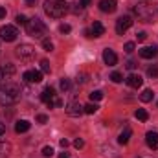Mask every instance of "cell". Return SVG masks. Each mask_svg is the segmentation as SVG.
<instances>
[{
    "label": "cell",
    "mask_w": 158,
    "mask_h": 158,
    "mask_svg": "<svg viewBox=\"0 0 158 158\" xmlns=\"http://www.w3.org/2000/svg\"><path fill=\"white\" fill-rule=\"evenodd\" d=\"M42 48H44L46 52H52V50H53V42L50 39H42Z\"/></svg>",
    "instance_id": "4316f807"
},
{
    "label": "cell",
    "mask_w": 158,
    "mask_h": 158,
    "mask_svg": "<svg viewBox=\"0 0 158 158\" xmlns=\"http://www.w3.org/2000/svg\"><path fill=\"white\" fill-rule=\"evenodd\" d=\"M85 35H86V37H88V39H92V37H94V35H92V31H90V30H86V31H85Z\"/></svg>",
    "instance_id": "7bdbcfd3"
},
{
    "label": "cell",
    "mask_w": 158,
    "mask_h": 158,
    "mask_svg": "<svg viewBox=\"0 0 158 158\" xmlns=\"http://www.w3.org/2000/svg\"><path fill=\"white\" fill-rule=\"evenodd\" d=\"M26 31H28V35H30V37L42 39V37L46 35V31H48V26H46L40 19L33 17V19H30V20H28V24H26Z\"/></svg>",
    "instance_id": "3957f363"
},
{
    "label": "cell",
    "mask_w": 158,
    "mask_h": 158,
    "mask_svg": "<svg viewBox=\"0 0 158 158\" xmlns=\"http://www.w3.org/2000/svg\"><path fill=\"white\" fill-rule=\"evenodd\" d=\"M59 85H61V90H63V92L70 90V86H72V83H70V79H68V77H63V79H61V83H59Z\"/></svg>",
    "instance_id": "cb8c5ba5"
},
{
    "label": "cell",
    "mask_w": 158,
    "mask_h": 158,
    "mask_svg": "<svg viewBox=\"0 0 158 158\" xmlns=\"http://www.w3.org/2000/svg\"><path fill=\"white\" fill-rule=\"evenodd\" d=\"M15 53L22 61H30V59L35 57V46H31V44H20V46L15 48Z\"/></svg>",
    "instance_id": "5b68a950"
},
{
    "label": "cell",
    "mask_w": 158,
    "mask_h": 158,
    "mask_svg": "<svg viewBox=\"0 0 158 158\" xmlns=\"http://www.w3.org/2000/svg\"><path fill=\"white\" fill-rule=\"evenodd\" d=\"M40 70H42L44 74H50V70H52V68H50V63H48L46 59H42V61H40Z\"/></svg>",
    "instance_id": "83f0119b"
},
{
    "label": "cell",
    "mask_w": 158,
    "mask_h": 158,
    "mask_svg": "<svg viewBox=\"0 0 158 158\" xmlns=\"http://www.w3.org/2000/svg\"><path fill=\"white\" fill-rule=\"evenodd\" d=\"M86 77H88L86 74H81V76H77V83H85V81H86Z\"/></svg>",
    "instance_id": "f35d334b"
},
{
    "label": "cell",
    "mask_w": 158,
    "mask_h": 158,
    "mask_svg": "<svg viewBox=\"0 0 158 158\" xmlns=\"http://www.w3.org/2000/svg\"><path fill=\"white\" fill-rule=\"evenodd\" d=\"M153 98H155V92H153V90H149V88H145V90L140 94V99H142L143 103H149V101H153Z\"/></svg>",
    "instance_id": "44dd1931"
},
{
    "label": "cell",
    "mask_w": 158,
    "mask_h": 158,
    "mask_svg": "<svg viewBox=\"0 0 158 158\" xmlns=\"http://www.w3.org/2000/svg\"><path fill=\"white\" fill-rule=\"evenodd\" d=\"M145 39H147V33H145V31H140V33H138V40L142 42V40H145Z\"/></svg>",
    "instance_id": "74e56055"
},
{
    "label": "cell",
    "mask_w": 158,
    "mask_h": 158,
    "mask_svg": "<svg viewBox=\"0 0 158 158\" xmlns=\"http://www.w3.org/2000/svg\"><path fill=\"white\" fill-rule=\"evenodd\" d=\"M131 134H132V131L127 127V129H125V131H123V132L118 136V143H121V145H127V143H129V140H131Z\"/></svg>",
    "instance_id": "d6986e66"
},
{
    "label": "cell",
    "mask_w": 158,
    "mask_h": 158,
    "mask_svg": "<svg viewBox=\"0 0 158 158\" xmlns=\"http://www.w3.org/2000/svg\"><path fill=\"white\" fill-rule=\"evenodd\" d=\"M98 109H99V107H98L96 103H88V105L85 107V112H86V114H96Z\"/></svg>",
    "instance_id": "d4e9b609"
},
{
    "label": "cell",
    "mask_w": 158,
    "mask_h": 158,
    "mask_svg": "<svg viewBox=\"0 0 158 158\" xmlns=\"http://www.w3.org/2000/svg\"><path fill=\"white\" fill-rule=\"evenodd\" d=\"M37 121H39V123H46V121H48V116H46V114H39V116H37Z\"/></svg>",
    "instance_id": "d590c367"
},
{
    "label": "cell",
    "mask_w": 158,
    "mask_h": 158,
    "mask_svg": "<svg viewBox=\"0 0 158 158\" xmlns=\"http://www.w3.org/2000/svg\"><path fill=\"white\" fill-rule=\"evenodd\" d=\"M44 11L52 19H63L68 13V4L64 0H46L44 2Z\"/></svg>",
    "instance_id": "7a4b0ae2"
},
{
    "label": "cell",
    "mask_w": 158,
    "mask_h": 158,
    "mask_svg": "<svg viewBox=\"0 0 158 158\" xmlns=\"http://www.w3.org/2000/svg\"><path fill=\"white\" fill-rule=\"evenodd\" d=\"M90 2L92 0H79V7H86V6H90Z\"/></svg>",
    "instance_id": "8d00e7d4"
},
{
    "label": "cell",
    "mask_w": 158,
    "mask_h": 158,
    "mask_svg": "<svg viewBox=\"0 0 158 158\" xmlns=\"http://www.w3.org/2000/svg\"><path fill=\"white\" fill-rule=\"evenodd\" d=\"M125 83H127L131 88H140V86L143 85V79H142V76H138V74H131L129 77L125 79Z\"/></svg>",
    "instance_id": "5bb4252c"
},
{
    "label": "cell",
    "mask_w": 158,
    "mask_h": 158,
    "mask_svg": "<svg viewBox=\"0 0 158 158\" xmlns=\"http://www.w3.org/2000/svg\"><path fill=\"white\" fill-rule=\"evenodd\" d=\"M134 116H136V118L140 119V121H147V119H149V112H147L145 109H138Z\"/></svg>",
    "instance_id": "7402d4cb"
},
{
    "label": "cell",
    "mask_w": 158,
    "mask_h": 158,
    "mask_svg": "<svg viewBox=\"0 0 158 158\" xmlns=\"http://www.w3.org/2000/svg\"><path fill=\"white\" fill-rule=\"evenodd\" d=\"M134 13H136L143 22H153L155 17H156V9H155V6H149V4H145V2L138 4V6L134 7Z\"/></svg>",
    "instance_id": "277c9868"
},
{
    "label": "cell",
    "mask_w": 158,
    "mask_h": 158,
    "mask_svg": "<svg viewBox=\"0 0 158 158\" xmlns=\"http://www.w3.org/2000/svg\"><path fill=\"white\" fill-rule=\"evenodd\" d=\"M35 2H37V0H26V4H28V6H33Z\"/></svg>",
    "instance_id": "f6af8a7d"
},
{
    "label": "cell",
    "mask_w": 158,
    "mask_h": 158,
    "mask_svg": "<svg viewBox=\"0 0 158 158\" xmlns=\"http://www.w3.org/2000/svg\"><path fill=\"white\" fill-rule=\"evenodd\" d=\"M147 76H149V77H158V64H153V66H149V68H147Z\"/></svg>",
    "instance_id": "484cf974"
},
{
    "label": "cell",
    "mask_w": 158,
    "mask_h": 158,
    "mask_svg": "<svg viewBox=\"0 0 158 158\" xmlns=\"http://www.w3.org/2000/svg\"><path fill=\"white\" fill-rule=\"evenodd\" d=\"M59 31H61V33H70V31H72V26H70V24H61V26H59Z\"/></svg>",
    "instance_id": "1f68e13d"
},
{
    "label": "cell",
    "mask_w": 158,
    "mask_h": 158,
    "mask_svg": "<svg viewBox=\"0 0 158 158\" xmlns=\"http://www.w3.org/2000/svg\"><path fill=\"white\" fill-rule=\"evenodd\" d=\"M158 53V46H145L140 50V57L142 59H153Z\"/></svg>",
    "instance_id": "9a60e30c"
},
{
    "label": "cell",
    "mask_w": 158,
    "mask_h": 158,
    "mask_svg": "<svg viewBox=\"0 0 158 158\" xmlns=\"http://www.w3.org/2000/svg\"><path fill=\"white\" fill-rule=\"evenodd\" d=\"M59 158H70V156H68V153H61V155H59Z\"/></svg>",
    "instance_id": "ee69618b"
},
{
    "label": "cell",
    "mask_w": 158,
    "mask_h": 158,
    "mask_svg": "<svg viewBox=\"0 0 158 158\" xmlns=\"http://www.w3.org/2000/svg\"><path fill=\"white\" fill-rule=\"evenodd\" d=\"M15 72H17V68H15V64H11V63H7V64H2V66H0L2 79H9Z\"/></svg>",
    "instance_id": "2e32d148"
},
{
    "label": "cell",
    "mask_w": 158,
    "mask_h": 158,
    "mask_svg": "<svg viewBox=\"0 0 158 158\" xmlns=\"http://www.w3.org/2000/svg\"><path fill=\"white\" fill-rule=\"evenodd\" d=\"M6 17V7H0V19H4Z\"/></svg>",
    "instance_id": "b9f144b4"
},
{
    "label": "cell",
    "mask_w": 158,
    "mask_h": 158,
    "mask_svg": "<svg viewBox=\"0 0 158 158\" xmlns=\"http://www.w3.org/2000/svg\"><path fill=\"white\" fill-rule=\"evenodd\" d=\"M30 127H31V123L28 121V119H19L17 123H15V132H28L30 131Z\"/></svg>",
    "instance_id": "e0dca14e"
},
{
    "label": "cell",
    "mask_w": 158,
    "mask_h": 158,
    "mask_svg": "<svg viewBox=\"0 0 158 158\" xmlns=\"http://www.w3.org/2000/svg\"><path fill=\"white\" fill-rule=\"evenodd\" d=\"M103 61H105L107 66H114V64L118 63V55H116L110 48H105V50H103Z\"/></svg>",
    "instance_id": "7c38bea8"
},
{
    "label": "cell",
    "mask_w": 158,
    "mask_h": 158,
    "mask_svg": "<svg viewBox=\"0 0 158 158\" xmlns=\"http://www.w3.org/2000/svg\"><path fill=\"white\" fill-rule=\"evenodd\" d=\"M4 132H6V125L0 121V136H4Z\"/></svg>",
    "instance_id": "60d3db41"
},
{
    "label": "cell",
    "mask_w": 158,
    "mask_h": 158,
    "mask_svg": "<svg viewBox=\"0 0 158 158\" xmlns=\"http://www.w3.org/2000/svg\"><path fill=\"white\" fill-rule=\"evenodd\" d=\"M11 153V143L7 142H0V158H7Z\"/></svg>",
    "instance_id": "ffe728a7"
},
{
    "label": "cell",
    "mask_w": 158,
    "mask_h": 158,
    "mask_svg": "<svg viewBox=\"0 0 158 158\" xmlns=\"http://www.w3.org/2000/svg\"><path fill=\"white\" fill-rule=\"evenodd\" d=\"M145 143H147L149 149L158 151V132L156 131H149V132L145 134Z\"/></svg>",
    "instance_id": "8fae6325"
},
{
    "label": "cell",
    "mask_w": 158,
    "mask_h": 158,
    "mask_svg": "<svg viewBox=\"0 0 158 158\" xmlns=\"http://www.w3.org/2000/svg\"><path fill=\"white\" fill-rule=\"evenodd\" d=\"M0 81H2V74H0Z\"/></svg>",
    "instance_id": "bcb514c9"
},
{
    "label": "cell",
    "mask_w": 158,
    "mask_h": 158,
    "mask_svg": "<svg viewBox=\"0 0 158 158\" xmlns=\"http://www.w3.org/2000/svg\"><path fill=\"white\" fill-rule=\"evenodd\" d=\"M131 26H132V19H131L129 15L119 17L118 20H116V33H118V35H123V33H125Z\"/></svg>",
    "instance_id": "ba28073f"
},
{
    "label": "cell",
    "mask_w": 158,
    "mask_h": 158,
    "mask_svg": "<svg viewBox=\"0 0 158 158\" xmlns=\"http://www.w3.org/2000/svg\"><path fill=\"white\" fill-rule=\"evenodd\" d=\"M116 0H101L99 2V9L103 11V13H114L116 11Z\"/></svg>",
    "instance_id": "4fadbf2b"
},
{
    "label": "cell",
    "mask_w": 158,
    "mask_h": 158,
    "mask_svg": "<svg viewBox=\"0 0 158 158\" xmlns=\"http://www.w3.org/2000/svg\"><path fill=\"white\" fill-rule=\"evenodd\" d=\"M19 37V30L15 26H2L0 28V39L6 40V42H13V40Z\"/></svg>",
    "instance_id": "8992f818"
},
{
    "label": "cell",
    "mask_w": 158,
    "mask_h": 158,
    "mask_svg": "<svg viewBox=\"0 0 158 158\" xmlns=\"http://www.w3.org/2000/svg\"><path fill=\"white\" fill-rule=\"evenodd\" d=\"M83 112H85V107H83L81 103H77V101H72V103L66 107V114H68L70 118H79Z\"/></svg>",
    "instance_id": "9c48e42d"
},
{
    "label": "cell",
    "mask_w": 158,
    "mask_h": 158,
    "mask_svg": "<svg viewBox=\"0 0 158 158\" xmlns=\"http://www.w3.org/2000/svg\"><path fill=\"white\" fill-rule=\"evenodd\" d=\"M22 79L26 83H40L42 81V72H39V70H26L22 74Z\"/></svg>",
    "instance_id": "30bf717a"
},
{
    "label": "cell",
    "mask_w": 158,
    "mask_h": 158,
    "mask_svg": "<svg viewBox=\"0 0 158 158\" xmlns=\"http://www.w3.org/2000/svg\"><path fill=\"white\" fill-rule=\"evenodd\" d=\"M125 52H127V53H132V52H134V42H127V44H125Z\"/></svg>",
    "instance_id": "d6a6232c"
},
{
    "label": "cell",
    "mask_w": 158,
    "mask_h": 158,
    "mask_svg": "<svg viewBox=\"0 0 158 158\" xmlns=\"http://www.w3.org/2000/svg\"><path fill=\"white\" fill-rule=\"evenodd\" d=\"M40 101L46 103L50 109L55 107V105H53V101H55V88H53V86H46V88L42 90V94H40Z\"/></svg>",
    "instance_id": "52a82bcc"
},
{
    "label": "cell",
    "mask_w": 158,
    "mask_h": 158,
    "mask_svg": "<svg viewBox=\"0 0 158 158\" xmlns=\"http://www.w3.org/2000/svg\"><path fill=\"white\" fill-rule=\"evenodd\" d=\"M15 20H17V24H20V26H26V24H28V19H26L24 15H17Z\"/></svg>",
    "instance_id": "4dcf8cb0"
},
{
    "label": "cell",
    "mask_w": 158,
    "mask_h": 158,
    "mask_svg": "<svg viewBox=\"0 0 158 158\" xmlns=\"http://www.w3.org/2000/svg\"><path fill=\"white\" fill-rule=\"evenodd\" d=\"M83 145H85V142H83V140H81V138H77V140H76V142H74V147H76V149H81V147H83Z\"/></svg>",
    "instance_id": "e575fe53"
},
{
    "label": "cell",
    "mask_w": 158,
    "mask_h": 158,
    "mask_svg": "<svg viewBox=\"0 0 158 158\" xmlns=\"http://www.w3.org/2000/svg\"><path fill=\"white\" fill-rule=\"evenodd\" d=\"M110 81H112V83H121V81H123V76H121L119 72H112V74H110Z\"/></svg>",
    "instance_id": "f1b7e54d"
},
{
    "label": "cell",
    "mask_w": 158,
    "mask_h": 158,
    "mask_svg": "<svg viewBox=\"0 0 158 158\" xmlns=\"http://www.w3.org/2000/svg\"><path fill=\"white\" fill-rule=\"evenodd\" d=\"M88 98H90V101H99V99H103V92L101 90H94V92L88 94Z\"/></svg>",
    "instance_id": "603a6c76"
},
{
    "label": "cell",
    "mask_w": 158,
    "mask_h": 158,
    "mask_svg": "<svg viewBox=\"0 0 158 158\" xmlns=\"http://www.w3.org/2000/svg\"><path fill=\"white\" fill-rule=\"evenodd\" d=\"M42 156H46V158H52V156H53V147H50V145H46V147L42 149Z\"/></svg>",
    "instance_id": "f546056e"
},
{
    "label": "cell",
    "mask_w": 158,
    "mask_h": 158,
    "mask_svg": "<svg viewBox=\"0 0 158 158\" xmlns=\"http://www.w3.org/2000/svg\"><path fill=\"white\" fill-rule=\"evenodd\" d=\"M59 143H61V147H63V149H66V147L70 145V143H68V140H64V138H63V140H61Z\"/></svg>",
    "instance_id": "ab89813d"
},
{
    "label": "cell",
    "mask_w": 158,
    "mask_h": 158,
    "mask_svg": "<svg viewBox=\"0 0 158 158\" xmlns=\"http://www.w3.org/2000/svg\"><path fill=\"white\" fill-rule=\"evenodd\" d=\"M90 31H92V35H94V37H101V35L105 33V28H103V24H101V22H98V20H96V22L92 24Z\"/></svg>",
    "instance_id": "ac0fdd59"
},
{
    "label": "cell",
    "mask_w": 158,
    "mask_h": 158,
    "mask_svg": "<svg viewBox=\"0 0 158 158\" xmlns=\"http://www.w3.org/2000/svg\"><path fill=\"white\" fill-rule=\"evenodd\" d=\"M125 68H127V70H134V68H136V63H134V61H127V63H125Z\"/></svg>",
    "instance_id": "836d02e7"
},
{
    "label": "cell",
    "mask_w": 158,
    "mask_h": 158,
    "mask_svg": "<svg viewBox=\"0 0 158 158\" xmlns=\"http://www.w3.org/2000/svg\"><path fill=\"white\" fill-rule=\"evenodd\" d=\"M20 99V85L17 83H6L0 86V105L7 107Z\"/></svg>",
    "instance_id": "6da1fadb"
}]
</instances>
